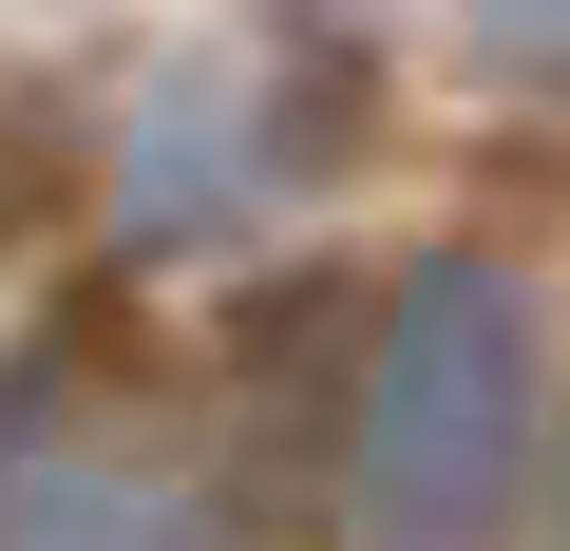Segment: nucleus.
Returning a JSON list of instances; mask_svg holds the SVG:
<instances>
[{
  "label": "nucleus",
  "instance_id": "nucleus-1",
  "mask_svg": "<svg viewBox=\"0 0 570 551\" xmlns=\"http://www.w3.org/2000/svg\"><path fill=\"white\" fill-rule=\"evenodd\" d=\"M532 419H551L532 286L475 266V247L400 266L362 362H343V513H362V551H494L513 494H532Z\"/></svg>",
  "mask_w": 570,
  "mask_h": 551
},
{
  "label": "nucleus",
  "instance_id": "nucleus-2",
  "mask_svg": "<svg viewBox=\"0 0 570 551\" xmlns=\"http://www.w3.org/2000/svg\"><path fill=\"white\" fill-rule=\"evenodd\" d=\"M0 551H247V532L153 419H115L96 381H20L0 400Z\"/></svg>",
  "mask_w": 570,
  "mask_h": 551
},
{
  "label": "nucleus",
  "instance_id": "nucleus-3",
  "mask_svg": "<svg viewBox=\"0 0 570 551\" xmlns=\"http://www.w3.org/2000/svg\"><path fill=\"white\" fill-rule=\"evenodd\" d=\"M475 58L494 77H570V0H475Z\"/></svg>",
  "mask_w": 570,
  "mask_h": 551
},
{
  "label": "nucleus",
  "instance_id": "nucleus-4",
  "mask_svg": "<svg viewBox=\"0 0 570 551\" xmlns=\"http://www.w3.org/2000/svg\"><path fill=\"white\" fill-rule=\"evenodd\" d=\"M551 551H570V513H551Z\"/></svg>",
  "mask_w": 570,
  "mask_h": 551
}]
</instances>
